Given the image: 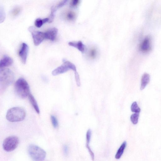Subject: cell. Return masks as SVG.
I'll list each match as a JSON object with an SVG mask.
<instances>
[{"label":"cell","instance_id":"6da1fadb","mask_svg":"<svg viewBox=\"0 0 161 161\" xmlns=\"http://www.w3.org/2000/svg\"><path fill=\"white\" fill-rule=\"evenodd\" d=\"M13 72L10 69L2 68L0 69V90L4 91L14 80Z\"/></svg>","mask_w":161,"mask_h":161},{"label":"cell","instance_id":"7a4b0ae2","mask_svg":"<svg viewBox=\"0 0 161 161\" xmlns=\"http://www.w3.org/2000/svg\"><path fill=\"white\" fill-rule=\"evenodd\" d=\"M25 110L20 107H14L9 109L6 115V118L11 122L23 121L26 117Z\"/></svg>","mask_w":161,"mask_h":161},{"label":"cell","instance_id":"3957f363","mask_svg":"<svg viewBox=\"0 0 161 161\" xmlns=\"http://www.w3.org/2000/svg\"><path fill=\"white\" fill-rule=\"evenodd\" d=\"M15 89L16 93L22 99L25 98L30 94L29 84L23 78H19L16 82Z\"/></svg>","mask_w":161,"mask_h":161},{"label":"cell","instance_id":"277c9868","mask_svg":"<svg viewBox=\"0 0 161 161\" xmlns=\"http://www.w3.org/2000/svg\"><path fill=\"white\" fill-rule=\"evenodd\" d=\"M27 151L29 156L34 161H43L46 156L45 151L36 145H29L28 147Z\"/></svg>","mask_w":161,"mask_h":161},{"label":"cell","instance_id":"5b68a950","mask_svg":"<svg viewBox=\"0 0 161 161\" xmlns=\"http://www.w3.org/2000/svg\"><path fill=\"white\" fill-rule=\"evenodd\" d=\"M19 142L18 138L15 136L9 137L3 142V149L7 152H11L16 148Z\"/></svg>","mask_w":161,"mask_h":161},{"label":"cell","instance_id":"8992f818","mask_svg":"<svg viewBox=\"0 0 161 161\" xmlns=\"http://www.w3.org/2000/svg\"><path fill=\"white\" fill-rule=\"evenodd\" d=\"M77 71L76 67L74 64L68 61H65L61 65L53 71L52 74L53 76L64 73L69 70Z\"/></svg>","mask_w":161,"mask_h":161},{"label":"cell","instance_id":"52a82bcc","mask_svg":"<svg viewBox=\"0 0 161 161\" xmlns=\"http://www.w3.org/2000/svg\"><path fill=\"white\" fill-rule=\"evenodd\" d=\"M28 30L31 34L34 45L35 46H39L45 39V32L37 31L32 26L30 27Z\"/></svg>","mask_w":161,"mask_h":161},{"label":"cell","instance_id":"ba28073f","mask_svg":"<svg viewBox=\"0 0 161 161\" xmlns=\"http://www.w3.org/2000/svg\"><path fill=\"white\" fill-rule=\"evenodd\" d=\"M152 41L150 36H147L142 40L139 47V49L142 52L147 53L152 49Z\"/></svg>","mask_w":161,"mask_h":161},{"label":"cell","instance_id":"9c48e42d","mask_svg":"<svg viewBox=\"0 0 161 161\" xmlns=\"http://www.w3.org/2000/svg\"><path fill=\"white\" fill-rule=\"evenodd\" d=\"M29 50V47L26 43H23L22 44L18 54L22 63L24 64L26 63Z\"/></svg>","mask_w":161,"mask_h":161},{"label":"cell","instance_id":"30bf717a","mask_svg":"<svg viewBox=\"0 0 161 161\" xmlns=\"http://www.w3.org/2000/svg\"><path fill=\"white\" fill-rule=\"evenodd\" d=\"M58 30L55 27H53L45 32V39L52 41H54L57 35Z\"/></svg>","mask_w":161,"mask_h":161},{"label":"cell","instance_id":"8fae6325","mask_svg":"<svg viewBox=\"0 0 161 161\" xmlns=\"http://www.w3.org/2000/svg\"><path fill=\"white\" fill-rule=\"evenodd\" d=\"M13 60L7 55H5L0 61V67L1 68L9 67L13 63Z\"/></svg>","mask_w":161,"mask_h":161},{"label":"cell","instance_id":"7c38bea8","mask_svg":"<svg viewBox=\"0 0 161 161\" xmlns=\"http://www.w3.org/2000/svg\"><path fill=\"white\" fill-rule=\"evenodd\" d=\"M92 135V131L90 129H89L88 130L86 134V147L88 150V151L90 154L92 160L93 161H94V153L92 150L90 146H89V144L90 143V141Z\"/></svg>","mask_w":161,"mask_h":161},{"label":"cell","instance_id":"4fadbf2b","mask_svg":"<svg viewBox=\"0 0 161 161\" xmlns=\"http://www.w3.org/2000/svg\"><path fill=\"white\" fill-rule=\"evenodd\" d=\"M150 80V76L149 74L145 73L142 77L140 90H142L146 87Z\"/></svg>","mask_w":161,"mask_h":161},{"label":"cell","instance_id":"5bb4252c","mask_svg":"<svg viewBox=\"0 0 161 161\" xmlns=\"http://www.w3.org/2000/svg\"><path fill=\"white\" fill-rule=\"evenodd\" d=\"M68 45L77 48L82 52H84L85 50V47L83 43L81 41L77 42H70Z\"/></svg>","mask_w":161,"mask_h":161},{"label":"cell","instance_id":"9a60e30c","mask_svg":"<svg viewBox=\"0 0 161 161\" xmlns=\"http://www.w3.org/2000/svg\"><path fill=\"white\" fill-rule=\"evenodd\" d=\"M28 98L31 105L32 106L34 110H35L38 114H39L40 112L39 106L37 101L32 94H30L28 96Z\"/></svg>","mask_w":161,"mask_h":161},{"label":"cell","instance_id":"2e32d148","mask_svg":"<svg viewBox=\"0 0 161 161\" xmlns=\"http://www.w3.org/2000/svg\"><path fill=\"white\" fill-rule=\"evenodd\" d=\"M127 142L126 141L124 142L122 144L116 154L115 157L116 159H119L121 158L127 146Z\"/></svg>","mask_w":161,"mask_h":161},{"label":"cell","instance_id":"e0dca14e","mask_svg":"<svg viewBox=\"0 0 161 161\" xmlns=\"http://www.w3.org/2000/svg\"><path fill=\"white\" fill-rule=\"evenodd\" d=\"M49 19L48 18L41 19L40 18L37 19L35 22V26L38 28H40L43 25L47 22H49Z\"/></svg>","mask_w":161,"mask_h":161},{"label":"cell","instance_id":"ac0fdd59","mask_svg":"<svg viewBox=\"0 0 161 161\" xmlns=\"http://www.w3.org/2000/svg\"><path fill=\"white\" fill-rule=\"evenodd\" d=\"M65 18L67 21H73L75 20L76 18V14L74 12L71 11H69L65 15Z\"/></svg>","mask_w":161,"mask_h":161},{"label":"cell","instance_id":"d6986e66","mask_svg":"<svg viewBox=\"0 0 161 161\" xmlns=\"http://www.w3.org/2000/svg\"><path fill=\"white\" fill-rule=\"evenodd\" d=\"M57 9L55 7V6H52L51 8V13L48 17L49 19L48 23H51L54 20L55 12Z\"/></svg>","mask_w":161,"mask_h":161},{"label":"cell","instance_id":"ffe728a7","mask_svg":"<svg viewBox=\"0 0 161 161\" xmlns=\"http://www.w3.org/2000/svg\"><path fill=\"white\" fill-rule=\"evenodd\" d=\"M139 116L140 113H135L131 116L130 119L132 124L134 125L138 124Z\"/></svg>","mask_w":161,"mask_h":161},{"label":"cell","instance_id":"44dd1931","mask_svg":"<svg viewBox=\"0 0 161 161\" xmlns=\"http://www.w3.org/2000/svg\"><path fill=\"white\" fill-rule=\"evenodd\" d=\"M131 110L132 112L135 113H140V112L141 109L138 107L136 102H134L132 104Z\"/></svg>","mask_w":161,"mask_h":161},{"label":"cell","instance_id":"7402d4cb","mask_svg":"<svg viewBox=\"0 0 161 161\" xmlns=\"http://www.w3.org/2000/svg\"><path fill=\"white\" fill-rule=\"evenodd\" d=\"M51 121L53 127L55 128H57L59 126L58 121L55 116H51Z\"/></svg>","mask_w":161,"mask_h":161},{"label":"cell","instance_id":"603a6c76","mask_svg":"<svg viewBox=\"0 0 161 161\" xmlns=\"http://www.w3.org/2000/svg\"><path fill=\"white\" fill-rule=\"evenodd\" d=\"M97 55V51L95 48H92L90 49L89 52L90 57L92 59L96 58Z\"/></svg>","mask_w":161,"mask_h":161},{"label":"cell","instance_id":"cb8c5ba5","mask_svg":"<svg viewBox=\"0 0 161 161\" xmlns=\"http://www.w3.org/2000/svg\"><path fill=\"white\" fill-rule=\"evenodd\" d=\"M21 11V8L19 7L15 8L12 11L11 15L13 17L17 16L20 13Z\"/></svg>","mask_w":161,"mask_h":161},{"label":"cell","instance_id":"d4e9b609","mask_svg":"<svg viewBox=\"0 0 161 161\" xmlns=\"http://www.w3.org/2000/svg\"><path fill=\"white\" fill-rule=\"evenodd\" d=\"M75 81H76L77 86L78 87H80L81 85V83L79 75L77 71L75 72Z\"/></svg>","mask_w":161,"mask_h":161},{"label":"cell","instance_id":"484cf974","mask_svg":"<svg viewBox=\"0 0 161 161\" xmlns=\"http://www.w3.org/2000/svg\"><path fill=\"white\" fill-rule=\"evenodd\" d=\"M80 1L78 0H73L71 1L70 4V6L71 7L75 8L79 4Z\"/></svg>","mask_w":161,"mask_h":161},{"label":"cell","instance_id":"4316f807","mask_svg":"<svg viewBox=\"0 0 161 161\" xmlns=\"http://www.w3.org/2000/svg\"><path fill=\"white\" fill-rule=\"evenodd\" d=\"M68 2V1L65 0V1H62L58 3V4L57 5L55 6L58 9L63 7Z\"/></svg>","mask_w":161,"mask_h":161},{"label":"cell","instance_id":"83f0119b","mask_svg":"<svg viewBox=\"0 0 161 161\" xmlns=\"http://www.w3.org/2000/svg\"><path fill=\"white\" fill-rule=\"evenodd\" d=\"M63 149L65 155H67L68 153V146L65 145V146H63Z\"/></svg>","mask_w":161,"mask_h":161}]
</instances>
